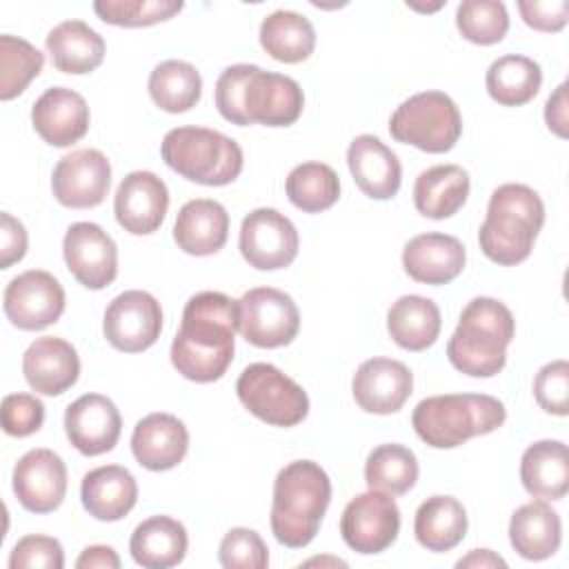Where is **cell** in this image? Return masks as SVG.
I'll return each mask as SVG.
<instances>
[{"label":"cell","mask_w":569,"mask_h":569,"mask_svg":"<svg viewBox=\"0 0 569 569\" xmlns=\"http://www.w3.org/2000/svg\"><path fill=\"white\" fill-rule=\"evenodd\" d=\"M69 442L84 456H100L116 447L122 418L118 407L102 393H84L64 411Z\"/></svg>","instance_id":"cell-20"},{"label":"cell","mask_w":569,"mask_h":569,"mask_svg":"<svg viewBox=\"0 0 569 569\" xmlns=\"http://www.w3.org/2000/svg\"><path fill=\"white\" fill-rule=\"evenodd\" d=\"M27 385L42 396H60L80 376V358L71 342L53 336L36 338L22 356Z\"/></svg>","instance_id":"cell-23"},{"label":"cell","mask_w":569,"mask_h":569,"mask_svg":"<svg viewBox=\"0 0 569 569\" xmlns=\"http://www.w3.org/2000/svg\"><path fill=\"white\" fill-rule=\"evenodd\" d=\"M236 393L251 416L273 427H296L309 413L307 391L269 362L244 367L238 376Z\"/></svg>","instance_id":"cell-9"},{"label":"cell","mask_w":569,"mask_h":569,"mask_svg":"<svg viewBox=\"0 0 569 569\" xmlns=\"http://www.w3.org/2000/svg\"><path fill=\"white\" fill-rule=\"evenodd\" d=\"M567 89L569 84L562 82L547 100L545 104V122L549 131H553L558 138L569 136V102H567Z\"/></svg>","instance_id":"cell-49"},{"label":"cell","mask_w":569,"mask_h":569,"mask_svg":"<svg viewBox=\"0 0 569 569\" xmlns=\"http://www.w3.org/2000/svg\"><path fill=\"white\" fill-rule=\"evenodd\" d=\"M456 567H473V569H491V567H507V562L493 553L491 549H473L465 558L456 562Z\"/></svg>","instance_id":"cell-51"},{"label":"cell","mask_w":569,"mask_h":569,"mask_svg":"<svg viewBox=\"0 0 569 569\" xmlns=\"http://www.w3.org/2000/svg\"><path fill=\"white\" fill-rule=\"evenodd\" d=\"M442 318L431 298L400 296L387 313V331L393 342L407 351H425L440 336Z\"/></svg>","instance_id":"cell-33"},{"label":"cell","mask_w":569,"mask_h":569,"mask_svg":"<svg viewBox=\"0 0 569 569\" xmlns=\"http://www.w3.org/2000/svg\"><path fill=\"white\" fill-rule=\"evenodd\" d=\"M216 107L227 122L238 127H289L300 118L305 96L289 76L264 71L258 64H231L216 82Z\"/></svg>","instance_id":"cell-2"},{"label":"cell","mask_w":569,"mask_h":569,"mask_svg":"<svg viewBox=\"0 0 569 569\" xmlns=\"http://www.w3.org/2000/svg\"><path fill=\"white\" fill-rule=\"evenodd\" d=\"M76 567L78 569H118L120 567V558L107 545H91V547H87L78 556Z\"/></svg>","instance_id":"cell-50"},{"label":"cell","mask_w":569,"mask_h":569,"mask_svg":"<svg viewBox=\"0 0 569 569\" xmlns=\"http://www.w3.org/2000/svg\"><path fill=\"white\" fill-rule=\"evenodd\" d=\"M533 396L540 409L553 416L569 413V362L551 360L547 362L533 380Z\"/></svg>","instance_id":"cell-44"},{"label":"cell","mask_w":569,"mask_h":569,"mask_svg":"<svg viewBox=\"0 0 569 569\" xmlns=\"http://www.w3.org/2000/svg\"><path fill=\"white\" fill-rule=\"evenodd\" d=\"M47 53L58 71L82 76L98 69L104 60V38L82 20L56 24L47 40Z\"/></svg>","instance_id":"cell-29"},{"label":"cell","mask_w":569,"mask_h":569,"mask_svg":"<svg viewBox=\"0 0 569 569\" xmlns=\"http://www.w3.org/2000/svg\"><path fill=\"white\" fill-rule=\"evenodd\" d=\"M62 256L71 276L91 291L109 287L118 276V247L96 222H73L64 233Z\"/></svg>","instance_id":"cell-15"},{"label":"cell","mask_w":569,"mask_h":569,"mask_svg":"<svg viewBox=\"0 0 569 569\" xmlns=\"http://www.w3.org/2000/svg\"><path fill=\"white\" fill-rule=\"evenodd\" d=\"M331 502V480L313 460H293L282 467L273 482L271 531L276 540L291 549L307 547Z\"/></svg>","instance_id":"cell-3"},{"label":"cell","mask_w":569,"mask_h":569,"mask_svg":"<svg viewBox=\"0 0 569 569\" xmlns=\"http://www.w3.org/2000/svg\"><path fill=\"white\" fill-rule=\"evenodd\" d=\"M416 540L436 553L451 551L467 533V511L453 496L427 498L413 518Z\"/></svg>","instance_id":"cell-34"},{"label":"cell","mask_w":569,"mask_h":569,"mask_svg":"<svg viewBox=\"0 0 569 569\" xmlns=\"http://www.w3.org/2000/svg\"><path fill=\"white\" fill-rule=\"evenodd\" d=\"M229 236V213L227 209L209 198H196L180 207L173 240L178 249L189 256H211L218 253Z\"/></svg>","instance_id":"cell-26"},{"label":"cell","mask_w":569,"mask_h":569,"mask_svg":"<svg viewBox=\"0 0 569 569\" xmlns=\"http://www.w3.org/2000/svg\"><path fill=\"white\" fill-rule=\"evenodd\" d=\"M80 498L89 516L102 522H116L136 507L138 482L131 471L120 465L96 467L84 473Z\"/></svg>","instance_id":"cell-27"},{"label":"cell","mask_w":569,"mask_h":569,"mask_svg":"<svg viewBox=\"0 0 569 569\" xmlns=\"http://www.w3.org/2000/svg\"><path fill=\"white\" fill-rule=\"evenodd\" d=\"M467 262L465 244L449 233H420L402 249V267L407 276L422 284H447L456 280Z\"/></svg>","instance_id":"cell-22"},{"label":"cell","mask_w":569,"mask_h":569,"mask_svg":"<svg viewBox=\"0 0 569 569\" xmlns=\"http://www.w3.org/2000/svg\"><path fill=\"white\" fill-rule=\"evenodd\" d=\"M2 309L13 327L22 331H40L62 316L64 289L49 271L29 269L7 284Z\"/></svg>","instance_id":"cell-14"},{"label":"cell","mask_w":569,"mask_h":569,"mask_svg":"<svg viewBox=\"0 0 569 569\" xmlns=\"http://www.w3.org/2000/svg\"><path fill=\"white\" fill-rule=\"evenodd\" d=\"M489 96L502 107H520L536 98L542 84L540 64L527 56L509 53L493 60L485 78Z\"/></svg>","instance_id":"cell-36"},{"label":"cell","mask_w":569,"mask_h":569,"mask_svg":"<svg viewBox=\"0 0 569 569\" xmlns=\"http://www.w3.org/2000/svg\"><path fill=\"white\" fill-rule=\"evenodd\" d=\"M218 558L227 569H264L269 565V549L258 531L233 527L220 540Z\"/></svg>","instance_id":"cell-43"},{"label":"cell","mask_w":569,"mask_h":569,"mask_svg":"<svg viewBox=\"0 0 569 569\" xmlns=\"http://www.w3.org/2000/svg\"><path fill=\"white\" fill-rule=\"evenodd\" d=\"M460 36L473 44H496L509 31L507 7L498 0H465L456 9Z\"/></svg>","instance_id":"cell-41"},{"label":"cell","mask_w":569,"mask_h":569,"mask_svg":"<svg viewBox=\"0 0 569 569\" xmlns=\"http://www.w3.org/2000/svg\"><path fill=\"white\" fill-rule=\"evenodd\" d=\"M238 302L220 291H200L182 309L171 342V365L191 382L220 380L236 351Z\"/></svg>","instance_id":"cell-1"},{"label":"cell","mask_w":569,"mask_h":569,"mask_svg":"<svg viewBox=\"0 0 569 569\" xmlns=\"http://www.w3.org/2000/svg\"><path fill=\"white\" fill-rule=\"evenodd\" d=\"M389 133L393 140L420 151L445 153L453 149L462 133V116L447 93L420 91L393 111Z\"/></svg>","instance_id":"cell-8"},{"label":"cell","mask_w":569,"mask_h":569,"mask_svg":"<svg viewBox=\"0 0 569 569\" xmlns=\"http://www.w3.org/2000/svg\"><path fill=\"white\" fill-rule=\"evenodd\" d=\"M189 449V431L171 413H149L133 427L131 451L138 465L149 471H169L178 467Z\"/></svg>","instance_id":"cell-24"},{"label":"cell","mask_w":569,"mask_h":569,"mask_svg":"<svg viewBox=\"0 0 569 569\" xmlns=\"http://www.w3.org/2000/svg\"><path fill=\"white\" fill-rule=\"evenodd\" d=\"M260 44L278 62L298 64L316 49V29L302 13L273 11L260 24Z\"/></svg>","instance_id":"cell-35"},{"label":"cell","mask_w":569,"mask_h":569,"mask_svg":"<svg viewBox=\"0 0 569 569\" xmlns=\"http://www.w3.org/2000/svg\"><path fill=\"white\" fill-rule=\"evenodd\" d=\"M300 238L293 222L276 209H253L240 224V253L258 271L289 267L298 256Z\"/></svg>","instance_id":"cell-12"},{"label":"cell","mask_w":569,"mask_h":569,"mask_svg":"<svg viewBox=\"0 0 569 569\" xmlns=\"http://www.w3.org/2000/svg\"><path fill=\"white\" fill-rule=\"evenodd\" d=\"M102 331L107 342L118 351H144L156 345L162 331L160 302L149 291H122L104 309Z\"/></svg>","instance_id":"cell-13"},{"label":"cell","mask_w":569,"mask_h":569,"mask_svg":"<svg viewBox=\"0 0 569 569\" xmlns=\"http://www.w3.org/2000/svg\"><path fill=\"white\" fill-rule=\"evenodd\" d=\"M111 184V164L98 149H78L58 160L51 176V191L62 207H98Z\"/></svg>","instance_id":"cell-16"},{"label":"cell","mask_w":569,"mask_h":569,"mask_svg":"<svg viewBox=\"0 0 569 569\" xmlns=\"http://www.w3.org/2000/svg\"><path fill=\"white\" fill-rule=\"evenodd\" d=\"M238 302V331L260 349L289 345L300 329V311L293 298L273 287H256Z\"/></svg>","instance_id":"cell-10"},{"label":"cell","mask_w":569,"mask_h":569,"mask_svg":"<svg viewBox=\"0 0 569 569\" xmlns=\"http://www.w3.org/2000/svg\"><path fill=\"white\" fill-rule=\"evenodd\" d=\"M400 531V509L391 493L369 489L358 493L340 516V533L349 549L362 556L389 549Z\"/></svg>","instance_id":"cell-11"},{"label":"cell","mask_w":569,"mask_h":569,"mask_svg":"<svg viewBox=\"0 0 569 569\" xmlns=\"http://www.w3.org/2000/svg\"><path fill=\"white\" fill-rule=\"evenodd\" d=\"M31 122L47 144L71 147L89 131V107L78 91L51 87L33 102Z\"/></svg>","instance_id":"cell-21"},{"label":"cell","mask_w":569,"mask_h":569,"mask_svg":"<svg viewBox=\"0 0 569 569\" xmlns=\"http://www.w3.org/2000/svg\"><path fill=\"white\" fill-rule=\"evenodd\" d=\"M11 569H62L64 551L62 545L51 536L31 533L16 542L9 556Z\"/></svg>","instance_id":"cell-45"},{"label":"cell","mask_w":569,"mask_h":569,"mask_svg":"<svg viewBox=\"0 0 569 569\" xmlns=\"http://www.w3.org/2000/svg\"><path fill=\"white\" fill-rule=\"evenodd\" d=\"M507 418L505 405L487 393H445L416 405L411 425L418 438L433 449H453L496 431Z\"/></svg>","instance_id":"cell-6"},{"label":"cell","mask_w":569,"mask_h":569,"mask_svg":"<svg viewBox=\"0 0 569 569\" xmlns=\"http://www.w3.org/2000/svg\"><path fill=\"white\" fill-rule=\"evenodd\" d=\"M469 173L458 164H436L425 169L413 184V204L431 220L451 218L469 196Z\"/></svg>","instance_id":"cell-32"},{"label":"cell","mask_w":569,"mask_h":569,"mask_svg":"<svg viewBox=\"0 0 569 569\" xmlns=\"http://www.w3.org/2000/svg\"><path fill=\"white\" fill-rule=\"evenodd\" d=\"M516 336V320L496 298H473L460 313L447 342L449 362L471 378H491L507 362V347Z\"/></svg>","instance_id":"cell-4"},{"label":"cell","mask_w":569,"mask_h":569,"mask_svg":"<svg viewBox=\"0 0 569 569\" xmlns=\"http://www.w3.org/2000/svg\"><path fill=\"white\" fill-rule=\"evenodd\" d=\"M542 224L545 204L540 196L527 184L507 182L489 198L478 242L491 262L513 267L529 258Z\"/></svg>","instance_id":"cell-5"},{"label":"cell","mask_w":569,"mask_h":569,"mask_svg":"<svg viewBox=\"0 0 569 569\" xmlns=\"http://www.w3.org/2000/svg\"><path fill=\"white\" fill-rule=\"evenodd\" d=\"M149 96L167 113L193 109L202 96V78L191 62L164 60L149 76Z\"/></svg>","instance_id":"cell-37"},{"label":"cell","mask_w":569,"mask_h":569,"mask_svg":"<svg viewBox=\"0 0 569 569\" xmlns=\"http://www.w3.org/2000/svg\"><path fill=\"white\" fill-rule=\"evenodd\" d=\"M2 429L7 436L27 438L44 422V405L31 393H9L2 400Z\"/></svg>","instance_id":"cell-46"},{"label":"cell","mask_w":569,"mask_h":569,"mask_svg":"<svg viewBox=\"0 0 569 569\" xmlns=\"http://www.w3.org/2000/svg\"><path fill=\"white\" fill-rule=\"evenodd\" d=\"M180 0H98L93 11L116 27H151L182 11Z\"/></svg>","instance_id":"cell-42"},{"label":"cell","mask_w":569,"mask_h":569,"mask_svg":"<svg viewBox=\"0 0 569 569\" xmlns=\"http://www.w3.org/2000/svg\"><path fill=\"white\" fill-rule=\"evenodd\" d=\"M44 56L27 40L0 36V98H18L33 78L40 76Z\"/></svg>","instance_id":"cell-40"},{"label":"cell","mask_w":569,"mask_h":569,"mask_svg":"<svg viewBox=\"0 0 569 569\" xmlns=\"http://www.w3.org/2000/svg\"><path fill=\"white\" fill-rule=\"evenodd\" d=\"M284 191L296 209L305 213H320L338 202L340 180L325 162H302L289 171Z\"/></svg>","instance_id":"cell-38"},{"label":"cell","mask_w":569,"mask_h":569,"mask_svg":"<svg viewBox=\"0 0 569 569\" xmlns=\"http://www.w3.org/2000/svg\"><path fill=\"white\" fill-rule=\"evenodd\" d=\"M365 480L369 489H380L391 496L407 493L418 480L416 453L405 445H378L365 462Z\"/></svg>","instance_id":"cell-39"},{"label":"cell","mask_w":569,"mask_h":569,"mask_svg":"<svg viewBox=\"0 0 569 569\" xmlns=\"http://www.w3.org/2000/svg\"><path fill=\"white\" fill-rule=\"evenodd\" d=\"M520 480L527 493L560 500L569 491V453L560 440H538L520 458Z\"/></svg>","instance_id":"cell-31"},{"label":"cell","mask_w":569,"mask_h":569,"mask_svg":"<svg viewBox=\"0 0 569 569\" xmlns=\"http://www.w3.org/2000/svg\"><path fill=\"white\" fill-rule=\"evenodd\" d=\"M169 209V189L151 171H131L118 184L113 213L118 224L133 236H149L160 229Z\"/></svg>","instance_id":"cell-18"},{"label":"cell","mask_w":569,"mask_h":569,"mask_svg":"<svg viewBox=\"0 0 569 569\" xmlns=\"http://www.w3.org/2000/svg\"><path fill=\"white\" fill-rule=\"evenodd\" d=\"M562 540L560 516L545 500L518 507L509 520V542L525 560L551 558Z\"/></svg>","instance_id":"cell-28"},{"label":"cell","mask_w":569,"mask_h":569,"mask_svg":"<svg viewBox=\"0 0 569 569\" xmlns=\"http://www.w3.org/2000/svg\"><path fill=\"white\" fill-rule=\"evenodd\" d=\"M160 156L182 178L207 187L233 182L244 162L242 149L233 138L207 127H176L167 131Z\"/></svg>","instance_id":"cell-7"},{"label":"cell","mask_w":569,"mask_h":569,"mask_svg":"<svg viewBox=\"0 0 569 569\" xmlns=\"http://www.w3.org/2000/svg\"><path fill=\"white\" fill-rule=\"evenodd\" d=\"M27 229L11 213H0V267L9 269L13 262H20L27 253Z\"/></svg>","instance_id":"cell-48"},{"label":"cell","mask_w":569,"mask_h":569,"mask_svg":"<svg viewBox=\"0 0 569 569\" xmlns=\"http://www.w3.org/2000/svg\"><path fill=\"white\" fill-rule=\"evenodd\" d=\"M518 11L527 27L536 31H547V33H556L565 29L569 20L567 0H520Z\"/></svg>","instance_id":"cell-47"},{"label":"cell","mask_w":569,"mask_h":569,"mask_svg":"<svg viewBox=\"0 0 569 569\" xmlns=\"http://www.w3.org/2000/svg\"><path fill=\"white\" fill-rule=\"evenodd\" d=\"M13 493L31 513L56 511L67 493L64 460L51 449H31L13 467Z\"/></svg>","instance_id":"cell-17"},{"label":"cell","mask_w":569,"mask_h":569,"mask_svg":"<svg viewBox=\"0 0 569 569\" xmlns=\"http://www.w3.org/2000/svg\"><path fill=\"white\" fill-rule=\"evenodd\" d=\"M187 529L171 516H151L142 520L129 540L131 558L147 569L176 567L187 556Z\"/></svg>","instance_id":"cell-30"},{"label":"cell","mask_w":569,"mask_h":569,"mask_svg":"<svg viewBox=\"0 0 569 569\" xmlns=\"http://www.w3.org/2000/svg\"><path fill=\"white\" fill-rule=\"evenodd\" d=\"M413 391V373L400 360L369 358L351 380V393L358 407L367 413H396Z\"/></svg>","instance_id":"cell-19"},{"label":"cell","mask_w":569,"mask_h":569,"mask_svg":"<svg viewBox=\"0 0 569 569\" xmlns=\"http://www.w3.org/2000/svg\"><path fill=\"white\" fill-rule=\"evenodd\" d=\"M347 164L358 189L373 200H389L402 182L398 156L376 136H356L347 149Z\"/></svg>","instance_id":"cell-25"}]
</instances>
